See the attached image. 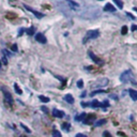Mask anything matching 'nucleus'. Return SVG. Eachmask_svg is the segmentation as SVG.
<instances>
[{"label":"nucleus","mask_w":137,"mask_h":137,"mask_svg":"<svg viewBox=\"0 0 137 137\" xmlns=\"http://www.w3.org/2000/svg\"><path fill=\"white\" fill-rule=\"evenodd\" d=\"M114 2L116 3L119 9H123V1L122 0H114Z\"/></svg>","instance_id":"f3484780"},{"label":"nucleus","mask_w":137,"mask_h":137,"mask_svg":"<svg viewBox=\"0 0 137 137\" xmlns=\"http://www.w3.org/2000/svg\"><path fill=\"white\" fill-rule=\"evenodd\" d=\"M14 90L16 91V93H17V94H22V93H23L22 89L18 87V85H17V84H14Z\"/></svg>","instance_id":"6ab92c4d"},{"label":"nucleus","mask_w":137,"mask_h":137,"mask_svg":"<svg viewBox=\"0 0 137 137\" xmlns=\"http://www.w3.org/2000/svg\"><path fill=\"white\" fill-rule=\"evenodd\" d=\"M126 14H128L129 16H130V17H131V18H133V19H135V17H134V16H133L132 14H130V13H126Z\"/></svg>","instance_id":"72a5a7b5"},{"label":"nucleus","mask_w":137,"mask_h":137,"mask_svg":"<svg viewBox=\"0 0 137 137\" xmlns=\"http://www.w3.org/2000/svg\"><path fill=\"white\" fill-rule=\"evenodd\" d=\"M99 34H100V32L99 30H89L86 33V35H85V38H84V40H83V43L84 44H86L89 40H93V39H96L97 37H99Z\"/></svg>","instance_id":"f257e3e1"},{"label":"nucleus","mask_w":137,"mask_h":137,"mask_svg":"<svg viewBox=\"0 0 137 137\" xmlns=\"http://www.w3.org/2000/svg\"><path fill=\"white\" fill-rule=\"evenodd\" d=\"M64 100H66L68 103H70V104H73L74 103V97L72 96V94H70V93L64 95Z\"/></svg>","instance_id":"ddd939ff"},{"label":"nucleus","mask_w":137,"mask_h":137,"mask_svg":"<svg viewBox=\"0 0 137 137\" xmlns=\"http://www.w3.org/2000/svg\"><path fill=\"white\" fill-rule=\"evenodd\" d=\"M39 99H40L41 102L43 103H48L49 102V99H48L47 96H44V95H39Z\"/></svg>","instance_id":"a211bd4d"},{"label":"nucleus","mask_w":137,"mask_h":137,"mask_svg":"<svg viewBox=\"0 0 137 137\" xmlns=\"http://www.w3.org/2000/svg\"><path fill=\"white\" fill-rule=\"evenodd\" d=\"M109 106V103L108 101H103V102H101V108H102L104 112H106V108Z\"/></svg>","instance_id":"4468645a"},{"label":"nucleus","mask_w":137,"mask_h":137,"mask_svg":"<svg viewBox=\"0 0 137 137\" xmlns=\"http://www.w3.org/2000/svg\"><path fill=\"white\" fill-rule=\"evenodd\" d=\"M104 11L105 12H115L116 8L113 4H110V3H107V4H105V6H104Z\"/></svg>","instance_id":"6e6552de"},{"label":"nucleus","mask_w":137,"mask_h":137,"mask_svg":"<svg viewBox=\"0 0 137 137\" xmlns=\"http://www.w3.org/2000/svg\"><path fill=\"white\" fill-rule=\"evenodd\" d=\"M34 31H35V28L32 27V28H30V29H28V30H27V33H28L29 35H32V34L34 33Z\"/></svg>","instance_id":"5701e85b"},{"label":"nucleus","mask_w":137,"mask_h":137,"mask_svg":"<svg viewBox=\"0 0 137 137\" xmlns=\"http://www.w3.org/2000/svg\"><path fill=\"white\" fill-rule=\"evenodd\" d=\"M70 128H71V124L70 123H63L62 124V129L63 130H66V131H70Z\"/></svg>","instance_id":"412c9836"},{"label":"nucleus","mask_w":137,"mask_h":137,"mask_svg":"<svg viewBox=\"0 0 137 137\" xmlns=\"http://www.w3.org/2000/svg\"><path fill=\"white\" fill-rule=\"evenodd\" d=\"M3 96H4V100L9 104H13V97L9 91H3Z\"/></svg>","instance_id":"423d86ee"},{"label":"nucleus","mask_w":137,"mask_h":137,"mask_svg":"<svg viewBox=\"0 0 137 137\" xmlns=\"http://www.w3.org/2000/svg\"><path fill=\"white\" fill-rule=\"evenodd\" d=\"M67 3L71 6L72 9H75V10L79 9V4H78L77 2H75V1H72V0H67Z\"/></svg>","instance_id":"9d476101"},{"label":"nucleus","mask_w":137,"mask_h":137,"mask_svg":"<svg viewBox=\"0 0 137 137\" xmlns=\"http://www.w3.org/2000/svg\"><path fill=\"white\" fill-rule=\"evenodd\" d=\"M2 62L4 63V64H8V60H6V58H5V57H3V58H2Z\"/></svg>","instance_id":"c756f323"},{"label":"nucleus","mask_w":137,"mask_h":137,"mask_svg":"<svg viewBox=\"0 0 137 137\" xmlns=\"http://www.w3.org/2000/svg\"><path fill=\"white\" fill-rule=\"evenodd\" d=\"M21 126H22V128L24 129V130H25V131L27 132V133H30V130H29V129H28V128H27V126H26V125H24V124H22V123H21Z\"/></svg>","instance_id":"a878e982"},{"label":"nucleus","mask_w":137,"mask_h":137,"mask_svg":"<svg viewBox=\"0 0 137 137\" xmlns=\"http://www.w3.org/2000/svg\"><path fill=\"white\" fill-rule=\"evenodd\" d=\"M80 96H83V97H84V96H86V92H84V93H83V94H81V95H80Z\"/></svg>","instance_id":"f704fd0d"},{"label":"nucleus","mask_w":137,"mask_h":137,"mask_svg":"<svg viewBox=\"0 0 137 137\" xmlns=\"http://www.w3.org/2000/svg\"><path fill=\"white\" fill-rule=\"evenodd\" d=\"M35 40H37L38 42H40V43H42V44H45L47 42L46 38H45V35L43 33H40V32L35 34Z\"/></svg>","instance_id":"39448f33"},{"label":"nucleus","mask_w":137,"mask_h":137,"mask_svg":"<svg viewBox=\"0 0 137 137\" xmlns=\"http://www.w3.org/2000/svg\"><path fill=\"white\" fill-rule=\"evenodd\" d=\"M135 30H137V26L136 25H133L132 26V31H135Z\"/></svg>","instance_id":"7c9ffc66"},{"label":"nucleus","mask_w":137,"mask_h":137,"mask_svg":"<svg viewBox=\"0 0 137 137\" xmlns=\"http://www.w3.org/2000/svg\"><path fill=\"white\" fill-rule=\"evenodd\" d=\"M103 136H104V137H113L112 135H110V133L107 132V131H105V132L103 133Z\"/></svg>","instance_id":"bb28decb"},{"label":"nucleus","mask_w":137,"mask_h":137,"mask_svg":"<svg viewBox=\"0 0 137 137\" xmlns=\"http://www.w3.org/2000/svg\"><path fill=\"white\" fill-rule=\"evenodd\" d=\"M132 77H133L132 71L131 70H126L121 74V76H120V80H121V83L125 84V83H128V81L132 80Z\"/></svg>","instance_id":"f03ea898"},{"label":"nucleus","mask_w":137,"mask_h":137,"mask_svg":"<svg viewBox=\"0 0 137 137\" xmlns=\"http://www.w3.org/2000/svg\"><path fill=\"white\" fill-rule=\"evenodd\" d=\"M88 56H89V57L91 58V59H92V60L94 61V62H95V63H97V64H99V63H103L102 61H101V59H100V58H99V57H96L95 55H94V54H93L91 50H89V51H88Z\"/></svg>","instance_id":"0eeeda50"},{"label":"nucleus","mask_w":137,"mask_h":137,"mask_svg":"<svg viewBox=\"0 0 137 137\" xmlns=\"http://www.w3.org/2000/svg\"><path fill=\"white\" fill-rule=\"evenodd\" d=\"M25 31V29H21V30H19V33H18V37H21V35L23 34V32Z\"/></svg>","instance_id":"2f4dec72"},{"label":"nucleus","mask_w":137,"mask_h":137,"mask_svg":"<svg viewBox=\"0 0 137 137\" xmlns=\"http://www.w3.org/2000/svg\"><path fill=\"white\" fill-rule=\"evenodd\" d=\"M133 10H134V11H136V12H137V8H133Z\"/></svg>","instance_id":"c9c22d12"},{"label":"nucleus","mask_w":137,"mask_h":137,"mask_svg":"<svg viewBox=\"0 0 137 137\" xmlns=\"http://www.w3.org/2000/svg\"><path fill=\"white\" fill-rule=\"evenodd\" d=\"M12 50H13V51H18V50H17V45H16V44L12 45Z\"/></svg>","instance_id":"cd10ccee"},{"label":"nucleus","mask_w":137,"mask_h":137,"mask_svg":"<svg viewBox=\"0 0 137 137\" xmlns=\"http://www.w3.org/2000/svg\"><path fill=\"white\" fill-rule=\"evenodd\" d=\"M75 137H87V136H86V135H84V134H77Z\"/></svg>","instance_id":"473e14b6"},{"label":"nucleus","mask_w":137,"mask_h":137,"mask_svg":"<svg viewBox=\"0 0 137 137\" xmlns=\"http://www.w3.org/2000/svg\"><path fill=\"white\" fill-rule=\"evenodd\" d=\"M77 87L78 88H83L84 87V80L83 79H79L77 81Z\"/></svg>","instance_id":"b1692460"},{"label":"nucleus","mask_w":137,"mask_h":137,"mask_svg":"<svg viewBox=\"0 0 137 137\" xmlns=\"http://www.w3.org/2000/svg\"><path fill=\"white\" fill-rule=\"evenodd\" d=\"M97 93H106L104 90H95V91H93V92H91L90 93V96H94L95 94H97Z\"/></svg>","instance_id":"aec40b11"},{"label":"nucleus","mask_w":137,"mask_h":137,"mask_svg":"<svg viewBox=\"0 0 137 137\" xmlns=\"http://www.w3.org/2000/svg\"><path fill=\"white\" fill-rule=\"evenodd\" d=\"M86 117H87L86 113H83V114H81V115H79V116H76V121H84V120L86 119Z\"/></svg>","instance_id":"dca6fc26"},{"label":"nucleus","mask_w":137,"mask_h":137,"mask_svg":"<svg viewBox=\"0 0 137 137\" xmlns=\"http://www.w3.org/2000/svg\"><path fill=\"white\" fill-rule=\"evenodd\" d=\"M41 109L43 110V113H45V114H46V113H48V109H47L45 106H42V107H41Z\"/></svg>","instance_id":"c85d7f7f"},{"label":"nucleus","mask_w":137,"mask_h":137,"mask_svg":"<svg viewBox=\"0 0 137 137\" xmlns=\"http://www.w3.org/2000/svg\"><path fill=\"white\" fill-rule=\"evenodd\" d=\"M88 106L92 107V108H96V107H101V102H99V101H96V100H93L92 102H90L89 104H88Z\"/></svg>","instance_id":"9b49d317"},{"label":"nucleus","mask_w":137,"mask_h":137,"mask_svg":"<svg viewBox=\"0 0 137 137\" xmlns=\"http://www.w3.org/2000/svg\"><path fill=\"white\" fill-rule=\"evenodd\" d=\"M107 84H108V79H107V78H100L92 86L93 87H104V86H107Z\"/></svg>","instance_id":"20e7f679"},{"label":"nucleus","mask_w":137,"mask_h":137,"mask_svg":"<svg viewBox=\"0 0 137 137\" xmlns=\"http://www.w3.org/2000/svg\"><path fill=\"white\" fill-rule=\"evenodd\" d=\"M129 92H130V96H131V99L133 101H137V91L133 90V89H130Z\"/></svg>","instance_id":"f8f14e48"},{"label":"nucleus","mask_w":137,"mask_h":137,"mask_svg":"<svg viewBox=\"0 0 137 137\" xmlns=\"http://www.w3.org/2000/svg\"><path fill=\"white\" fill-rule=\"evenodd\" d=\"M24 8H25L26 10H27V11L31 12V13H33L35 17H38V18H42V17H44V14H43V13H40V12L35 11V10H33L32 8H30V6L27 5V4H24Z\"/></svg>","instance_id":"7ed1b4c3"},{"label":"nucleus","mask_w":137,"mask_h":137,"mask_svg":"<svg viewBox=\"0 0 137 137\" xmlns=\"http://www.w3.org/2000/svg\"><path fill=\"white\" fill-rule=\"evenodd\" d=\"M100 1H103V0H100Z\"/></svg>","instance_id":"4c0bfd02"},{"label":"nucleus","mask_w":137,"mask_h":137,"mask_svg":"<svg viewBox=\"0 0 137 137\" xmlns=\"http://www.w3.org/2000/svg\"><path fill=\"white\" fill-rule=\"evenodd\" d=\"M53 115L55 117H57V118H63L64 117V113L62 110H59V109H55L53 112Z\"/></svg>","instance_id":"1a4fd4ad"},{"label":"nucleus","mask_w":137,"mask_h":137,"mask_svg":"<svg viewBox=\"0 0 137 137\" xmlns=\"http://www.w3.org/2000/svg\"><path fill=\"white\" fill-rule=\"evenodd\" d=\"M121 33H122V34H126V33H128V27H126V26H123V27H122V29H121Z\"/></svg>","instance_id":"393cba45"},{"label":"nucleus","mask_w":137,"mask_h":137,"mask_svg":"<svg viewBox=\"0 0 137 137\" xmlns=\"http://www.w3.org/2000/svg\"><path fill=\"white\" fill-rule=\"evenodd\" d=\"M0 70H1V62H0Z\"/></svg>","instance_id":"e433bc0d"},{"label":"nucleus","mask_w":137,"mask_h":137,"mask_svg":"<svg viewBox=\"0 0 137 137\" xmlns=\"http://www.w3.org/2000/svg\"><path fill=\"white\" fill-rule=\"evenodd\" d=\"M53 137H61V133L57 130H54L53 131Z\"/></svg>","instance_id":"4be33fe9"},{"label":"nucleus","mask_w":137,"mask_h":137,"mask_svg":"<svg viewBox=\"0 0 137 137\" xmlns=\"http://www.w3.org/2000/svg\"><path fill=\"white\" fill-rule=\"evenodd\" d=\"M107 122V120L106 119H100V120H97V121L94 123V126H101V125H103V124H105V123Z\"/></svg>","instance_id":"2eb2a0df"}]
</instances>
